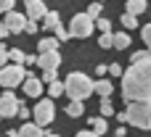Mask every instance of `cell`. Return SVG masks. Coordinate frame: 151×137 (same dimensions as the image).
I'll return each mask as SVG.
<instances>
[{"instance_id":"6da1fadb","label":"cell","mask_w":151,"mask_h":137,"mask_svg":"<svg viewBox=\"0 0 151 137\" xmlns=\"http://www.w3.org/2000/svg\"><path fill=\"white\" fill-rule=\"evenodd\" d=\"M122 98L130 103H151V58L130 63L122 77Z\"/></svg>"},{"instance_id":"7a4b0ae2","label":"cell","mask_w":151,"mask_h":137,"mask_svg":"<svg viewBox=\"0 0 151 137\" xmlns=\"http://www.w3.org/2000/svg\"><path fill=\"white\" fill-rule=\"evenodd\" d=\"M64 84H66L69 100H88V98L96 92V82H93L88 74H82V71H72Z\"/></svg>"},{"instance_id":"3957f363","label":"cell","mask_w":151,"mask_h":137,"mask_svg":"<svg viewBox=\"0 0 151 137\" xmlns=\"http://www.w3.org/2000/svg\"><path fill=\"white\" fill-rule=\"evenodd\" d=\"M125 119L135 129H151V103H130Z\"/></svg>"},{"instance_id":"277c9868","label":"cell","mask_w":151,"mask_h":137,"mask_svg":"<svg viewBox=\"0 0 151 137\" xmlns=\"http://www.w3.org/2000/svg\"><path fill=\"white\" fill-rule=\"evenodd\" d=\"M93 29H96V18H90L88 13H77V16H72V21H69V34H72L74 40L90 37Z\"/></svg>"},{"instance_id":"5b68a950","label":"cell","mask_w":151,"mask_h":137,"mask_svg":"<svg viewBox=\"0 0 151 137\" xmlns=\"http://www.w3.org/2000/svg\"><path fill=\"white\" fill-rule=\"evenodd\" d=\"M27 82V69L24 66H5L3 71H0V87H5V90H13L16 84H24Z\"/></svg>"},{"instance_id":"8992f818","label":"cell","mask_w":151,"mask_h":137,"mask_svg":"<svg viewBox=\"0 0 151 137\" xmlns=\"http://www.w3.org/2000/svg\"><path fill=\"white\" fill-rule=\"evenodd\" d=\"M32 116H35L37 127H48V124L53 121V116H56V106H53V100H50V98L37 100V106L32 108Z\"/></svg>"},{"instance_id":"52a82bcc","label":"cell","mask_w":151,"mask_h":137,"mask_svg":"<svg viewBox=\"0 0 151 137\" xmlns=\"http://www.w3.org/2000/svg\"><path fill=\"white\" fill-rule=\"evenodd\" d=\"M21 111V100H16V95L11 92V90H5L3 95H0V116L3 119H11V116H16Z\"/></svg>"},{"instance_id":"ba28073f","label":"cell","mask_w":151,"mask_h":137,"mask_svg":"<svg viewBox=\"0 0 151 137\" xmlns=\"http://www.w3.org/2000/svg\"><path fill=\"white\" fill-rule=\"evenodd\" d=\"M3 24L8 26V32H11V34H19V32H27L29 18H27V13L11 11V13H5V16H3Z\"/></svg>"},{"instance_id":"9c48e42d","label":"cell","mask_w":151,"mask_h":137,"mask_svg":"<svg viewBox=\"0 0 151 137\" xmlns=\"http://www.w3.org/2000/svg\"><path fill=\"white\" fill-rule=\"evenodd\" d=\"M24 11H27V18H29V21H35V24H37V21H45V18H48V13H50V11H48V5H45L42 0H27Z\"/></svg>"},{"instance_id":"30bf717a","label":"cell","mask_w":151,"mask_h":137,"mask_svg":"<svg viewBox=\"0 0 151 137\" xmlns=\"http://www.w3.org/2000/svg\"><path fill=\"white\" fill-rule=\"evenodd\" d=\"M37 66H40L42 71H58V66H61L58 50H56V53H42V55H37Z\"/></svg>"},{"instance_id":"8fae6325","label":"cell","mask_w":151,"mask_h":137,"mask_svg":"<svg viewBox=\"0 0 151 137\" xmlns=\"http://www.w3.org/2000/svg\"><path fill=\"white\" fill-rule=\"evenodd\" d=\"M21 87H24V92H27L29 98H40V95H42V79H37L35 74H27V82H24Z\"/></svg>"},{"instance_id":"7c38bea8","label":"cell","mask_w":151,"mask_h":137,"mask_svg":"<svg viewBox=\"0 0 151 137\" xmlns=\"http://www.w3.org/2000/svg\"><path fill=\"white\" fill-rule=\"evenodd\" d=\"M58 50V40L56 37H40V42H37V53L42 55V53H56Z\"/></svg>"},{"instance_id":"4fadbf2b","label":"cell","mask_w":151,"mask_h":137,"mask_svg":"<svg viewBox=\"0 0 151 137\" xmlns=\"http://www.w3.org/2000/svg\"><path fill=\"white\" fill-rule=\"evenodd\" d=\"M114 92V84H111V79H98L96 82V95L101 98V100H109V95Z\"/></svg>"},{"instance_id":"5bb4252c","label":"cell","mask_w":151,"mask_h":137,"mask_svg":"<svg viewBox=\"0 0 151 137\" xmlns=\"http://www.w3.org/2000/svg\"><path fill=\"white\" fill-rule=\"evenodd\" d=\"M19 137H48L42 132V127H37L35 121H27L21 129H19Z\"/></svg>"},{"instance_id":"9a60e30c","label":"cell","mask_w":151,"mask_h":137,"mask_svg":"<svg viewBox=\"0 0 151 137\" xmlns=\"http://www.w3.org/2000/svg\"><path fill=\"white\" fill-rule=\"evenodd\" d=\"M61 26V16H58V11H50L48 13V18L42 21V29H48V32H56Z\"/></svg>"},{"instance_id":"2e32d148","label":"cell","mask_w":151,"mask_h":137,"mask_svg":"<svg viewBox=\"0 0 151 137\" xmlns=\"http://www.w3.org/2000/svg\"><path fill=\"white\" fill-rule=\"evenodd\" d=\"M146 8H149V3H146V0H127V11H125V13L138 16V13H143Z\"/></svg>"},{"instance_id":"e0dca14e","label":"cell","mask_w":151,"mask_h":137,"mask_svg":"<svg viewBox=\"0 0 151 137\" xmlns=\"http://www.w3.org/2000/svg\"><path fill=\"white\" fill-rule=\"evenodd\" d=\"M82 114H85V103H82V100H69V106H66V116L77 119V116H82Z\"/></svg>"},{"instance_id":"ac0fdd59","label":"cell","mask_w":151,"mask_h":137,"mask_svg":"<svg viewBox=\"0 0 151 137\" xmlns=\"http://www.w3.org/2000/svg\"><path fill=\"white\" fill-rule=\"evenodd\" d=\"M90 127H93V132H96L98 137L109 132V124H106V119H104V116H96V119H90Z\"/></svg>"},{"instance_id":"d6986e66","label":"cell","mask_w":151,"mask_h":137,"mask_svg":"<svg viewBox=\"0 0 151 137\" xmlns=\"http://www.w3.org/2000/svg\"><path fill=\"white\" fill-rule=\"evenodd\" d=\"M130 42H133V37H130L127 32H117V34H114V48L125 50V48H130Z\"/></svg>"},{"instance_id":"ffe728a7","label":"cell","mask_w":151,"mask_h":137,"mask_svg":"<svg viewBox=\"0 0 151 137\" xmlns=\"http://www.w3.org/2000/svg\"><path fill=\"white\" fill-rule=\"evenodd\" d=\"M64 92H66V84H64V82L56 79L53 84H48V98H50V100H53V98H61Z\"/></svg>"},{"instance_id":"44dd1931","label":"cell","mask_w":151,"mask_h":137,"mask_svg":"<svg viewBox=\"0 0 151 137\" xmlns=\"http://www.w3.org/2000/svg\"><path fill=\"white\" fill-rule=\"evenodd\" d=\"M11 63L13 66H24L27 63V53L19 50V48H11Z\"/></svg>"},{"instance_id":"7402d4cb","label":"cell","mask_w":151,"mask_h":137,"mask_svg":"<svg viewBox=\"0 0 151 137\" xmlns=\"http://www.w3.org/2000/svg\"><path fill=\"white\" fill-rule=\"evenodd\" d=\"M119 21H122V26H125V29H135V26H138V18H135V16H130V13H122V16H119Z\"/></svg>"},{"instance_id":"603a6c76","label":"cell","mask_w":151,"mask_h":137,"mask_svg":"<svg viewBox=\"0 0 151 137\" xmlns=\"http://www.w3.org/2000/svg\"><path fill=\"white\" fill-rule=\"evenodd\" d=\"M5 66H11V50H8L5 45H0V71H3Z\"/></svg>"},{"instance_id":"cb8c5ba5","label":"cell","mask_w":151,"mask_h":137,"mask_svg":"<svg viewBox=\"0 0 151 137\" xmlns=\"http://www.w3.org/2000/svg\"><path fill=\"white\" fill-rule=\"evenodd\" d=\"M98 45H101V50L114 48V34H101V37H98Z\"/></svg>"},{"instance_id":"d4e9b609","label":"cell","mask_w":151,"mask_h":137,"mask_svg":"<svg viewBox=\"0 0 151 137\" xmlns=\"http://www.w3.org/2000/svg\"><path fill=\"white\" fill-rule=\"evenodd\" d=\"M96 29H98L101 34H111V24H109V18H98V21H96Z\"/></svg>"},{"instance_id":"484cf974","label":"cell","mask_w":151,"mask_h":137,"mask_svg":"<svg viewBox=\"0 0 151 137\" xmlns=\"http://www.w3.org/2000/svg\"><path fill=\"white\" fill-rule=\"evenodd\" d=\"M149 58H151L149 50H135V53H133V58H130V63H141V61H149Z\"/></svg>"},{"instance_id":"4316f807","label":"cell","mask_w":151,"mask_h":137,"mask_svg":"<svg viewBox=\"0 0 151 137\" xmlns=\"http://www.w3.org/2000/svg\"><path fill=\"white\" fill-rule=\"evenodd\" d=\"M101 11H104V3H90V5H88V11H85V13H88V16H90V18H96V16H98V13H101Z\"/></svg>"},{"instance_id":"83f0119b","label":"cell","mask_w":151,"mask_h":137,"mask_svg":"<svg viewBox=\"0 0 151 137\" xmlns=\"http://www.w3.org/2000/svg\"><path fill=\"white\" fill-rule=\"evenodd\" d=\"M114 114V106H111V100H101V116L106 119V116H111Z\"/></svg>"},{"instance_id":"f1b7e54d","label":"cell","mask_w":151,"mask_h":137,"mask_svg":"<svg viewBox=\"0 0 151 137\" xmlns=\"http://www.w3.org/2000/svg\"><path fill=\"white\" fill-rule=\"evenodd\" d=\"M53 34H56V40H58V42H64V40H72V34H69V29H64V26H58V29H56Z\"/></svg>"},{"instance_id":"f546056e","label":"cell","mask_w":151,"mask_h":137,"mask_svg":"<svg viewBox=\"0 0 151 137\" xmlns=\"http://www.w3.org/2000/svg\"><path fill=\"white\" fill-rule=\"evenodd\" d=\"M143 42H146V50L151 53V24L143 26Z\"/></svg>"},{"instance_id":"4dcf8cb0","label":"cell","mask_w":151,"mask_h":137,"mask_svg":"<svg viewBox=\"0 0 151 137\" xmlns=\"http://www.w3.org/2000/svg\"><path fill=\"white\" fill-rule=\"evenodd\" d=\"M13 5H16L13 0H0V13H11V11H13Z\"/></svg>"},{"instance_id":"1f68e13d","label":"cell","mask_w":151,"mask_h":137,"mask_svg":"<svg viewBox=\"0 0 151 137\" xmlns=\"http://www.w3.org/2000/svg\"><path fill=\"white\" fill-rule=\"evenodd\" d=\"M109 74H111V77H125V74H122V66H119V63H111V66H109Z\"/></svg>"},{"instance_id":"d6a6232c","label":"cell","mask_w":151,"mask_h":137,"mask_svg":"<svg viewBox=\"0 0 151 137\" xmlns=\"http://www.w3.org/2000/svg\"><path fill=\"white\" fill-rule=\"evenodd\" d=\"M42 82L53 84V82H56V71H42Z\"/></svg>"},{"instance_id":"836d02e7","label":"cell","mask_w":151,"mask_h":137,"mask_svg":"<svg viewBox=\"0 0 151 137\" xmlns=\"http://www.w3.org/2000/svg\"><path fill=\"white\" fill-rule=\"evenodd\" d=\"M96 74L104 79V74H109V66H104V63H98V69H96Z\"/></svg>"},{"instance_id":"e575fe53","label":"cell","mask_w":151,"mask_h":137,"mask_svg":"<svg viewBox=\"0 0 151 137\" xmlns=\"http://www.w3.org/2000/svg\"><path fill=\"white\" fill-rule=\"evenodd\" d=\"M74 137H98V135H96L93 129H82V132H77Z\"/></svg>"},{"instance_id":"d590c367","label":"cell","mask_w":151,"mask_h":137,"mask_svg":"<svg viewBox=\"0 0 151 137\" xmlns=\"http://www.w3.org/2000/svg\"><path fill=\"white\" fill-rule=\"evenodd\" d=\"M27 34H37V24H35V21L27 24Z\"/></svg>"},{"instance_id":"8d00e7d4","label":"cell","mask_w":151,"mask_h":137,"mask_svg":"<svg viewBox=\"0 0 151 137\" xmlns=\"http://www.w3.org/2000/svg\"><path fill=\"white\" fill-rule=\"evenodd\" d=\"M29 116H32V114H29V108H27V106H21V111H19V119H29Z\"/></svg>"},{"instance_id":"74e56055","label":"cell","mask_w":151,"mask_h":137,"mask_svg":"<svg viewBox=\"0 0 151 137\" xmlns=\"http://www.w3.org/2000/svg\"><path fill=\"white\" fill-rule=\"evenodd\" d=\"M8 34H11V32H8V26H5V24H3V21H0V40H5V37H8Z\"/></svg>"},{"instance_id":"f35d334b","label":"cell","mask_w":151,"mask_h":137,"mask_svg":"<svg viewBox=\"0 0 151 137\" xmlns=\"http://www.w3.org/2000/svg\"><path fill=\"white\" fill-rule=\"evenodd\" d=\"M114 135H117V137H125V135H127V129H125V124H119V129H117Z\"/></svg>"},{"instance_id":"ab89813d","label":"cell","mask_w":151,"mask_h":137,"mask_svg":"<svg viewBox=\"0 0 151 137\" xmlns=\"http://www.w3.org/2000/svg\"><path fill=\"white\" fill-rule=\"evenodd\" d=\"M8 137H19V129H8Z\"/></svg>"},{"instance_id":"60d3db41","label":"cell","mask_w":151,"mask_h":137,"mask_svg":"<svg viewBox=\"0 0 151 137\" xmlns=\"http://www.w3.org/2000/svg\"><path fill=\"white\" fill-rule=\"evenodd\" d=\"M48 137H61V135H53V132H50V135H48Z\"/></svg>"},{"instance_id":"b9f144b4","label":"cell","mask_w":151,"mask_h":137,"mask_svg":"<svg viewBox=\"0 0 151 137\" xmlns=\"http://www.w3.org/2000/svg\"><path fill=\"white\" fill-rule=\"evenodd\" d=\"M0 119H3V116H0Z\"/></svg>"},{"instance_id":"7bdbcfd3","label":"cell","mask_w":151,"mask_h":137,"mask_svg":"<svg viewBox=\"0 0 151 137\" xmlns=\"http://www.w3.org/2000/svg\"><path fill=\"white\" fill-rule=\"evenodd\" d=\"M0 95H3V92H0Z\"/></svg>"},{"instance_id":"ee69618b","label":"cell","mask_w":151,"mask_h":137,"mask_svg":"<svg viewBox=\"0 0 151 137\" xmlns=\"http://www.w3.org/2000/svg\"><path fill=\"white\" fill-rule=\"evenodd\" d=\"M114 137H117V135H114Z\"/></svg>"}]
</instances>
